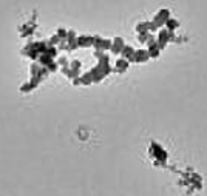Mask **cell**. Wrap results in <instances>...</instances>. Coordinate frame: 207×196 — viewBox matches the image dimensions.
Masks as SVG:
<instances>
[{
    "instance_id": "6da1fadb",
    "label": "cell",
    "mask_w": 207,
    "mask_h": 196,
    "mask_svg": "<svg viewBox=\"0 0 207 196\" xmlns=\"http://www.w3.org/2000/svg\"><path fill=\"white\" fill-rule=\"evenodd\" d=\"M59 42H60V37H59L57 34H54V36L50 39V43H51V45H57Z\"/></svg>"
}]
</instances>
